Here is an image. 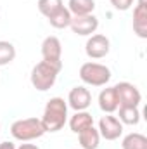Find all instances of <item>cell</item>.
Listing matches in <instances>:
<instances>
[{
    "instance_id": "1",
    "label": "cell",
    "mask_w": 147,
    "mask_h": 149,
    "mask_svg": "<svg viewBox=\"0 0 147 149\" xmlns=\"http://www.w3.org/2000/svg\"><path fill=\"white\" fill-rule=\"evenodd\" d=\"M45 132H59L68 121V102L62 97H52L40 118Z\"/></svg>"
},
{
    "instance_id": "6",
    "label": "cell",
    "mask_w": 147,
    "mask_h": 149,
    "mask_svg": "<svg viewBox=\"0 0 147 149\" xmlns=\"http://www.w3.org/2000/svg\"><path fill=\"white\" fill-rule=\"evenodd\" d=\"M111 42L106 35H90L85 43V52L90 59H102L109 54Z\"/></svg>"
},
{
    "instance_id": "22",
    "label": "cell",
    "mask_w": 147,
    "mask_h": 149,
    "mask_svg": "<svg viewBox=\"0 0 147 149\" xmlns=\"http://www.w3.org/2000/svg\"><path fill=\"white\" fill-rule=\"evenodd\" d=\"M0 149H16V144L10 141H3V142H0Z\"/></svg>"
},
{
    "instance_id": "2",
    "label": "cell",
    "mask_w": 147,
    "mask_h": 149,
    "mask_svg": "<svg viewBox=\"0 0 147 149\" xmlns=\"http://www.w3.org/2000/svg\"><path fill=\"white\" fill-rule=\"evenodd\" d=\"M61 70H62V63H52V61L42 59L31 70V74H30L31 85L40 92H47L49 88L54 87Z\"/></svg>"
},
{
    "instance_id": "14",
    "label": "cell",
    "mask_w": 147,
    "mask_h": 149,
    "mask_svg": "<svg viewBox=\"0 0 147 149\" xmlns=\"http://www.w3.org/2000/svg\"><path fill=\"white\" fill-rule=\"evenodd\" d=\"M78 141L81 149H97L101 144V134L95 127H88L78 134Z\"/></svg>"
},
{
    "instance_id": "16",
    "label": "cell",
    "mask_w": 147,
    "mask_h": 149,
    "mask_svg": "<svg viewBox=\"0 0 147 149\" xmlns=\"http://www.w3.org/2000/svg\"><path fill=\"white\" fill-rule=\"evenodd\" d=\"M68 10L71 12V16L94 14V10H95V0H69L68 2Z\"/></svg>"
},
{
    "instance_id": "23",
    "label": "cell",
    "mask_w": 147,
    "mask_h": 149,
    "mask_svg": "<svg viewBox=\"0 0 147 149\" xmlns=\"http://www.w3.org/2000/svg\"><path fill=\"white\" fill-rule=\"evenodd\" d=\"M16 149H40L37 146V144H30V142H24V144H21L19 148H16Z\"/></svg>"
},
{
    "instance_id": "5",
    "label": "cell",
    "mask_w": 147,
    "mask_h": 149,
    "mask_svg": "<svg viewBox=\"0 0 147 149\" xmlns=\"http://www.w3.org/2000/svg\"><path fill=\"white\" fill-rule=\"evenodd\" d=\"M114 90H116L119 106H135V108H139V104L142 102L140 90L133 83H130V81H119V83H116Z\"/></svg>"
},
{
    "instance_id": "7",
    "label": "cell",
    "mask_w": 147,
    "mask_h": 149,
    "mask_svg": "<svg viewBox=\"0 0 147 149\" xmlns=\"http://www.w3.org/2000/svg\"><path fill=\"white\" fill-rule=\"evenodd\" d=\"M97 130H99V134H101L102 139H106V141H116L123 134V123L116 116H112V114H104L99 120V128Z\"/></svg>"
},
{
    "instance_id": "19",
    "label": "cell",
    "mask_w": 147,
    "mask_h": 149,
    "mask_svg": "<svg viewBox=\"0 0 147 149\" xmlns=\"http://www.w3.org/2000/svg\"><path fill=\"white\" fill-rule=\"evenodd\" d=\"M14 59H16V47L7 40H0V66H7Z\"/></svg>"
},
{
    "instance_id": "21",
    "label": "cell",
    "mask_w": 147,
    "mask_h": 149,
    "mask_svg": "<svg viewBox=\"0 0 147 149\" xmlns=\"http://www.w3.org/2000/svg\"><path fill=\"white\" fill-rule=\"evenodd\" d=\"M133 3H135V0H111V5L116 10H128V9H132Z\"/></svg>"
},
{
    "instance_id": "20",
    "label": "cell",
    "mask_w": 147,
    "mask_h": 149,
    "mask_svg": "<svg viewBox=\"0 0 147 149\" xmlns=\"http://www.w3.org/2000/svg\"><path fill=\"white\" fill-rule=\"evenodd\" d=\"M38 10H40V14H43L45 17H49V16H52L57 9H61L64 3H62V0H38Z\"/></svg>"
},
{
    "instance_id": "13",
    "label": "cell",
    "mask_w": 147,
    "mask_h": 149,
    "mask_svg": "<svg viewBox=\"0 0 147 149\" xmlns=\"http://www.w3.org/2000/svg\"><path fill=\"white\" fill-rule=\"evenodd\" d=\"M88 127H94V116L88 111H76L69 118V128L73 134H80Z\"/></svg>"
},
{
    "instance_id": "8",
    "label": "cell",
    "mask_w": 147,
    "mask_h": 149,
    "mask_svg": "<svg viewBox=\"0 0 147 149\" xmlns=\"http://www.w3.org/2000/svg\"><path fill=\"white\" fill-rule=\"evenodd\" d=\"M69 28L73 30V33L80 37H90L97 31L99 28V19L94 14H87V16H73Z\"/></svg>"
},
{
    "instance_id": "17",
    "label": "cell",
    "mask_w": 147,
    "mask_h": 149,
    "mask_svg": "<svg viewBox=\"0 0 147 149\" xmlns=\"http://www.w3.org/2000/svg\"><path fill=\"white\" fill-rule=\"evenodd\" d=\"M119 113H118V120L123 123V125H139L140 123V111L139 108L135 106H119L118 108Z\"/></svg>"
},
{
    "instance_id": "3",
    "label": "cell",
    "mask_w": 147,
    "mask_h": 149,
    "mask_svg": "<svg viewBox=\"0 0 147 149\" xmlns=\"http://www.w3.org/2000/svg\"><path fill=\"white\" fill-rule=\"evenodd\" d=\"M45 132L40 118H21L10 125V135L19 142H31L40 139Z\"/></svg>"
},
{
    "instance_id": "15",
    "label": "cell",
    "mask_w": 147,
    "mask_h": 149,
    "mask_svg": "<svg viewBox=\"0 0 147 149\" xmlns=\"http://www.w3.org/2000/svg\"><path fill=\"white\" fill-rule=\"evenodd\" d=\"M47 19H49V23H50L52 28H55V30H64V28H69L73 16H71V12L68 10V7L62 5L61 9H57V10H55L52 16H49Z\"/></svg>"
},
{
    "instance_id": "11",
    "label": "cell",
    "mask_w": 147,
    "mask_h": 149,
    "mask_svg": "<svg viewBox=\"0 0 147 149\" xmlns=\"http://www.w3.org/2000/svg\"><path fill=\"white\" fill-rule=\"evenodd\" d=\"M133 31L139 38H147V3L139 0L133 9Z\"/></svg>"
},
{
    "instance_id": "4",
    "label": "cell",
    "mask_w": 147,
    "mask_h": 149,
    "mask_svg": "<svg viewBox=\"0 0 147 149\" xmlns=\"http://www.w3.org/2000/svg\"><path fill=\"white\" fill-rule=\"evenodd\" d=\"M111 70L106 64H101V63H85L81 64L80 68V78L85 85H90V87H104L107 85L111 80Z\"/></svg>"
},
{
    "instance_id": "9",
    "label": "cell",
    "mask_w": 147,
    "mask_h": 149,
    "mask_svg": "<svg viewBox=\"0 0 147 149\" xmlns=\"http://www.w3.org/2000/svg\"><path fill=\"white\" fill-rule=\"evenodd\" d=\"M66 102L74 111H87V108L92 104V94H90V90L87 87L78 85V87H73L69 90Z\"/></svg>"
},
{
    "instance_id": "12",
    "label": "cell",
    "mask_w": 147,
    "mask_h": 149,
    "mask_svg": "<svg viewBox=\"0 0 147 149\" xmlns=\"http://www.w3.org/2000/svg\"><path fill=\"white\" fill-rule=\"evenodd\" d=\"M99 108L106 114H112L114 111H118L119 102H118V95H116L114 87H106V88L101 90V94H99Z\"/></svg>"
},
{
    "instance_id": "18",
    "label": "cell",
    "mask_w": 147,
    "mask_h": 149,
    "mask_svg": "<svg viewBox=\"0 0 147 149\" xmlns=\"http://www.w3.org/2000/svg\"><path fill=\"white\" fill-rule=\"evenodd\" d=\"M121 148L123 149H147V137L144 134L132 132V134L123 137Z\"/></svg>"
},
{
    "instance_id": "10",
    "label": "cell",
    "mask_w": 147,
    "mask_h": 149,
    "mask_svg": "<svg viewBox=\"0 0 147 149\" xmlns=\"http://www.w3.org/2000/svg\"><path fill=\"white\" fill-rule=\"evenodd\" d=\"M42 57L45 61H52V63H62V45L61 40L54 35L47 37L42 42Z\"/></svg>"
}]
</instances>
